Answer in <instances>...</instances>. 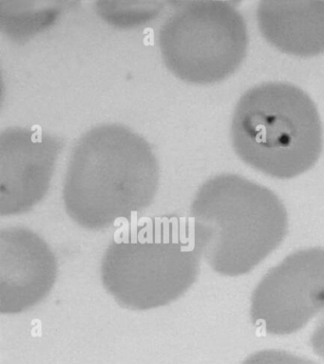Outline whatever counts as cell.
<instances>
[{"label":"cell","instance_id":"cell-1","mask_svg":"<svg viewBox=\"0 0 324 364\" xmlns=\"http://www.w3.org/2000/svg\"><path fill=\"white\" fill-rule=\"evenodd\" d=\"M158 185V161L149 142L124 125H98L70 154L65 208L81 227L106 229L149 207Z\"/></svg>","mask_w":324,"mask_h":364},{"label":"cell","instance_id":"cell-2","mask_svg":"<svg viewBox=\"0 0 324 364\" xmlns=\"http://www.w3.org/2000/svg\"><path fill=\"white\" fill-rule=\"evenodd\" d=\"M196 245L216 272H251L286 237V207L269 190L236 175H220L202 185L190 209Z\"/></svg>","mask_w":324,"mask_h":364},{"label":"cell","instance_id":"cell-3","mask_svg":"<svg viewBox=\"0 0 324 364\" xmlns=\"http://www.w3.org/2000/svg\"><path fill=\"white\" fill-rule=\"evenodd\" d=\"M201 257L190 220L147 219L113 237L102 259V283L125 309H157L195 283Z\"/></svg>","mask_w":324,"mask_h":364},{"label":"cell","instance_id":"cell-4","mask_svg":"<svg viewBox=\"0 0 324 364\" xmlns=\"http://www.w3.org/2000/svg\"><path fill=\"white\" fill-rule=\"evenodd\" d=\"M231 136L246 164L277 178L305 173L323 150V127L314 102L286 82H266L246 91L236 105Z\"/></svg>","mask_w":324,"mask_h":364},{"label":"cell","instance_id":"cell-5","mask_svg":"<svg viewBox=\"0 0 324 364\" xmlns=\"http://www.w3.org/2000/svg\"><path fill=\"white\" fill-rule=\"evenodd\" d=\"M159 48L177 78L209 85L234 73L246 55L249 33L237 8L226 1H190L162 26Z\"/></svg>","mask_w":324,"mask_h":364},{"label":"cell","instance_id":"cell-6","mask_svg":"<svg viewBox=\"0 0 324 364\" xmlns=\"http://www.w3.org/2000/svg\"><path fill=\"white\" fill-rule=\"evenodd\" d=\"M324 310V249L298 250L273 267L251 298L253 323L267 333L298 331Z\"/></svg>","mask_w":324,"mask_h":364},{"label":"cell","instance_id":"cell-7","mask_svg":"<svg viewBox=\"0 0 324 364\" xmlns=\"http://www.w3.org/2000/svg\"><path fill=\"white\" fill-rule=\"evenodd\" d=\"M63 144L50 134L10 127L0 134V215L28 212L44 198Z\"/></svg>","mask_w":324,"mask_h":364},{"label":"cell","instance_id":"cell-8","mask_svg":"<svg viewBox=\"0 0 324 364\" xmlns=\"http://www.w3.org/2000/svg\"><path fill=\"white\" fill-rule=\"evenodd\" d=\"M58 277L51 247L35 232L9 227L0 232V311L16 314L43 300Z\"/></svg>","mask_w":324,"mask_h":364},{"label":"cell","instance_id":"cell-9","mask_svg":"<svg viewBox=\"0 0 324 364\" xmlns=\"http://www.w3.org/2000/svg\"><path fill=\"white\" fill-rule=\"evenodd\" d=\"M257 19L278 50L301 57L324 53V0H267L258 4Z\"/></svg>","mask_w":324,"mask_h":364},{"label":"cell","instance_id":"cell-10","mask_svg":"<svg viewBox=\"0 0 324 364\" xmlns=\"http://www.w3.org/2000/svg\"><path fill=\"white\" fill-rule=\"evenodd\" d=\"M58 11L53 6L38 7L36 2H27V7L25 2L8 3V9H2V28L14 38H24L51 24Z\"/></svg>","mask_w":324,"mask_h":364},{"label":"cell","instance_id":"cell-11","mask_svg":"<svg viewBox=\"0 0 324 364\" xmlns=\"http://www.w3.org/2000/svg\"><path fill=\"white\" fill-rule=\"evenodd\" d=\"M161 1H98L96 13L110 25L132 28L155 19L163 10Z\"/></svg>","mask_w":324,"mask_h":364},{"label":"cell","instance_id":"cell-12","mask_svg":"<svg viewBox=\"0 0 324 364\" xmlns=\"http://www.w3.org/2000/svg\"><path fill=\"white\" fill-rule=\"evenodd\" d=\"M243 364H318L281 350H263L247 358Z\"/></svg>","mask_w":324,"mask_h":364},{"label":"cell","instance_id":"cell-13","mask_svg":"<svg viewBox=\"0 0 324 364\" xmlns=\"http://www.w3.org/2000/svg\"><path fill=\"white\" fill-rule=\"evenodd\" d=\"M310 346L315 354L324 358V315L313 332L312 337L310 338Z\"/></svg>","mask_w":324,"mask_h":364}]
</instances>
